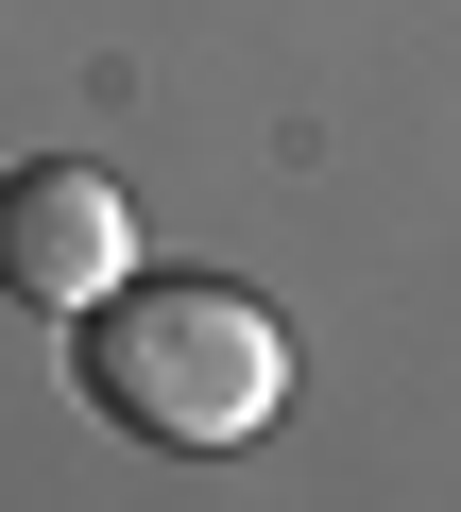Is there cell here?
I'll use <instances>...</instances> for the list:
<instances>
[{
	"label": "cell",
	"instance_id": "7a4b0ae2",
	"mask_svg": "<svg viewBox=\"0 0 461 512\" xmlns=\"http://www.w3.org/2000/svg\"><path fill=\"white\" fill-rule=\"evenodd\" d=\"M137 274V205H120V171H86V154H35V171H0V291L18 308H103Z\"/></svg>",
	"mask_w": 461,
	"mask_h": 512
},
{
	"label": "cell",
	"instance_id": "6da1fadb",
	"mask_svg": "<svg viewBox=\"0 0 461 512\" xmlns=\"http://www.w3.org/2000/svg\"><path fill=\"white\" fill-rule=\"evenodd\" d=\"M86 393H103V427H137V444H188V461H222V444H257L274 410H291V325L240 291V274H120L103 308H86Z\"/></svg>",
	"mask_w": 461,
	"mask_h": 512
}]
</instances>
